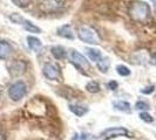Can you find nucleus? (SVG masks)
Listing matches in <instances>:
<instances>
[{
	"label": "nucleus",
	"mask_w": 156,
	"mask_h": 140,
	"mask_svg": "<svg viewBox=\"0 0 156 140\" xmlns=\"http://www.w3.org/2000/svg\"><path fill=\"white\" fill-rule=\"evenodd\" d=\"M128 14L136 22L144 23L148 20L150 15V7L147 2L140 1V0H135L132 1L129 8H128Z\"/></svg>",
	"instance_id": "1"
},
{
	"label": "nucleus",
	"mask_w": 156,
	"mask_h": 140,
	"mask_svg": "<svg viewBox=\"0 0 156 140\" xmlns=\"http://www.w3.org/2000/svg\"><path fill=\"white\" fill-rule=\"evenodd\" d=\"M69 61L72 64H74L80 71H82L85 75L89 74L92 67H90V63L87 61V58L81 55L79 52H76L75 49H72L69 53Z\"/></svg>",
	"instance_id": "2"
},
{
	"label": "nucleus",
	"mask_w": 156,
	"mask_h": 140,
	"mask_svg": "<svg viewBox=\"0 0 156 140\" xmlns=\"http://www.w3.org/2000/svg\"><path fill=\"white\" fill-rule=\"evenodd\" d=\"M79 39L89 45H99L100 43V38L98 33L94 31L92 27L82 26L79 28Z\"/></svg>",
	"instance_id": "3"
},
{
	"label": "nucleus",
	"mask_w": 156,
	"mask_h": 140,
	"mask_svg": "<svg viewBox=\"0 0 156 140\" xmlns=\"http://www.w3.org/2000/svg\"><path fill=\"white\" fill-rule=\"evenodd\" d=\"M27 93V86L23 81H16L8 88V97L14 102H19Z\"/></svg>",
	"instance_id": "4"
},
{
	"label": "nucleus",
	"mask_w": 156,
	"mask_h": 140,
	"mask_svg": "<svg viewBox=\"0 0 156 140\" xmlns=\"http://www.w3.org/2000/svg\"><path fill=\"white\" fill-rule=\"evenodd\" d=\"M129 134L128 130L125 127H110L105 130L103 132L100 134L99 139L100 140H110L117 138V137H127Z\"/></svg>",
	"instance_id": "5"
},
{
	"label": "nucleus",
	"mask_w": 156,
	"mask_h": 140,
	"mask_svg": "<svg viewBox=\"0 0 156 140\" xmlns=\"http://www.w3.org/2000/svg\"><path fill=\"white\" fill-rule=\"evenodd\" d=\"M9 19H11L13 22L21 25V26H23V28H25V29H26L27 32L35 33V34H39V33H41V29H40L38 26H35L34 23H32L30 20H26V19H23V16H20L19 14H16V13H13V14H11V15H9Z\"/></svg>",
	"instance_id": "6"
},
{
	"label": "nucleus",
	"mask_w": 156,
	"mask_h": 140,
	"mask_svg": "<svg viewBox=\"0 0 156 140\" xmlns=\"http://www.w3.org/2000/svg\"><path fill=\"white\" fill-rule=\"evenodd\" d=\"M42 72L45 75L47 79L54 81V79H60L61 77V71H60V67L56 63H46L44 65Z\"/></svg>",
	"instance_id": "7"
},
{
	"label": "nucleus",
	"mask_w": 156,
	"mask_h": 140,
	"mask_svg": "<svg viewBox=\"0 0 156 140\" xmlns=\"http://www.w3.org/2000/svg\"><path fill=\"white\" fill-rule=\"evenodd\" d=\"M65 4V0H42L40 7L44 12H54L61 8Z\"/></svg>",
	"instance_id": "8"
},
{
	"label": "nucleus",
	"mask_w": 156,
	"mask_h": 140,
	"mask_svg": "<svg viewBox=\"0 0 156 140\" xmlns=\"http://www.w3.org/2000/svg\"><path fill=\"white\" fill-rule=\"evenodd\" d=\"M58 35L68 40H73L75 38V35L73 33V28H72L70 25H63L61 27H59L58 28Z\"/></svg>",
	"instance_id": "9"
},
{
	"label": "nucleus",
	"mask_w": 156,
	"mask_h": 140,
	"mask_svg": "<svg viewBox=\"0 0 156 140\" xmlns=\"http://www.w3.org/2000/svg\"><path fill=\"white\" fill-rule=\"evenodd\" d=\"M12 46L7 41H0V60H6L12 54Z\"/></svg>",
	"instance_id": "10"
},
{
	"label": "nucleus",
	"mask_w": 156,
	"mask_h": 140,
	"mask_svg": "<svg viewBox=\"0 0 156 140\" xmlns=\"http://www.w3.org/2000/svg\"><path fill=\"white\" fill-rule=\"evenodd\" d=\"M25 63L23 61H16V62L12 63V65L9 67V72L13 75V76H18V75H21L23 71H25Z\"/></svg>",
	"instance_id": "11"
},
{
	"label": "nucleus",
	"mask_w": 156,
	"mask_h": 140,
	"mask_svg": "<svg viewBox=\"0 0 156 140\" xmlns=\"http://www.w3.org/2000/svg\"><path fill=\"white\" fill-rule=\"evenodd\" d=\"M69 110L78 117L85 116L88 112V108H87L86 105H82V104H70Z\"/></svg>",
	"instance_id": "12"
},
{
	"label": "nucleus",
	"mask_w": 156,
	"mask_h": 140,
	"mask_svg": "<svg viewBox=\"0 0 156 140\" xmlns=\"http://www.w3.org/2000/svg\"><path fill=\"white\" fill-rule=\"evenodd\" d=\"M27 43H28V47L35 53H38L41 49V47H42L41 41L38 38H35V36H27Z\"/></svg>",
	"instance_id": "13"
},
{
	"label": "nucleus",
	"mask_w": 156,
	"mask_h": 140,
	"mask_svg": "<svg viewBox=\"0 0 156 140\" xmlns=\"http://www.w3.org/2000/svg\"><path fill=\"white\" fill-rule=\"evenodd\" d=\"M86 54L88 55V57L93 61V62H99L102 58V54L99 49L95 48H86Z\"/></svg>",
	"instance_id": "14"
},
{
	"label": "nucleus",
	"mask_w": 156,
	"mask_h": 140,
	"mask_svg": "<svg viewBox=\"0 0 156 140\" xmlns=\"http://www.w3.org/2000/svg\"><path fill=\"white\" fill-rule=\"evenodd\" d=\"M51 52H52V55L54 56L56 60H62V58L66 57V50H65V48L61 46L52 47Z\"/></svg>",
	"instance_id": "15"
},
{
	"label": "nucleus",
	"mask_w": 156,
	"mask_h": 140,
	"mask_svg": "<svg viewBox=\"0 0 156 140\" xmlns=\"http://www.w3.org/2000/svg\"><path fill=\"white\" fill-rule=\"evenodd\" d=\"M113 106L115 110L122 112H130V104L126 101H116L113 103Z\"/></svg>",
	"instance_id": "16"
},
{
	"label": "nucleus",
	"mask_w": 156,
	"mask_h": 140,
	"mask_svg": "<svg viewBox=\"0 0 156 140\" xmlns=\"http://www.w3.org/2000/svg\"><path fill=\"white\" fill-rule=\"evenodd\" d=\"M98 68L101 70L102 72H107V70L109 68V60L107 57H102L98 62Z\"/></svg>",
	"instance_id": "17"
},
{
	"label": "nucleus",
	"mask_w": 156,
	"mask_h": 140,
	"mask_svg": "<svg viewBox=\"0 0 156 140\" xmlns=\"http://www.w3.org/2000/svg\"><path fill=\"white\" fill-rule=\"evenodd\" d=\"M86 89H87V91H89V92L96 93V92H99V91H100V85H99V83H98V82H95V81H90L89 83H87Z\"/></svg>",
	"instance_id": "18"
},
{
	"label": "nucleus",
	"mask_w": 156,
	"mask_h": 140,
	"mask_svg": "<svg viewBox=\"0 0 156 140\" xmlns=\"http://www.w3.org/2000/svg\"><path fill=\"white\" fill-rule=\"evenodd\" d=\"M116 72L120 75V76H129L130 75V69L128 68V67H126V65H122V64H120V65H117L116 67Z\"/></svg>",
	"instance_id": "19"
},
{
	"label": "nucleus",
	"mask_w": 156,
	"mask_h": 140,
	"mask_svg": "<svg viewBox=\"0 0 156 140\" xmlns=\"http://www.w3.org/2000/svg\"><path fill=\"white\" fill-rule=\"evenodd\" d=\"M32 1H33V0H12V2H13L16 6H18V7H20V8L28 7L32 4Z\"/></svg>",
	"instance_id": "20"
},
{
	"label": "nucleus",
	"mask_w": 156,
	"mask_h": 140,
	"mask_svg": "<svg viewBox=\"0 0 156 140\" xmlns=\"http://www.w3.org/2000/svg\"><path fill=\"white\" fill-rule=\"evenodd\" d=\"M92 137L89 134H85V133H81V134H75L70 140H90Z\"/></svg>",
	"instance_id": "21"
},
{
	"label": "nucleus",
	"mask_w": 156,
	"mask_h": 140,
	"mask_svg": "<svg viewBox=\"0 0 156 140\" xmlns=\"http://www.w3.org/2000/svg\"><path fill=\"white\" fill-rule=\"evenodd\" d=\"M140 118L143 120V122H146V123H153V117L150 116L149 113H147V112H142V113H140Z\"/></svg>",
	"instance_id": "22"
},
{
	"label": "nucleus",
	"mask_w": 156,
	"mask_h": 140,
	"mask_svg": "<svg viewBox=\"0 0 156 140\" xmlns=\"http://www.w3.org/2000/svg\"><path fill=\"white\" fill-rule=\"evenodd\" d=\"M135 108H136V110H147V109H149V105H148V103L140 101L135 104Z\"/></svg>",
	"instance_id": "23"
},
{
	"label": "nucleus",
	"mask_w": 156,
	"mask_h": 140,
	"mask_svg": "<svg viewBox=\"0 0 156 140\" xmlns=\"http://www.w3.org/2000/svg\"><path fill=\"white\" fill-rule=\"evenodd\" d=\"M107 86H108V89H110V90H115V89H117V83L115 81H112V82H109L107 84Z\"/></svg>",
	"instance_id": "24"
},
{
	"label": "nucleus",
	"mask_w": 156,
	"mask_h": 140,
	"mask_svg": "<svg viewBox=\"0 0 156 140\" xmlns=\"http://www.w3.org/2000/svg\"><path fill=\"white\" fill-rule=\"evenodd\" d=\"M154 91V86H148V88H144V89H142L141 90V92L142 93H151Z\"/></svg>",
	"instance_id": "25"
},
{
	"label": "nucleus",
	"mask_w": 156,
	"mask_h": 140,
	"mask_svg": "<svg viewBox=\"0 0 156 140\" xmlns=\"http://www.w3.org/2000/svg\"><path fill=\"white\" fill-rule=\"evenodd\" d=\"M0 140H6V134H5L1 126H0Z\"/></svg>",
	"instance_id": "26"
},
{
	"label": "nucleus",
	"mask_w": 156,
	"mask_h": 140,
	"mask_svg": "<svg viewBox=\"0 0 156 140\" xmlns=\"http://www.w3.org/2000/svg\"><path fill=\"white\" fill-rule=\"evenodd\" d=\"M150 63H151L153 65H156V53L151 56V58H150Z\"/></svg>",
	"instance_id": "27"
},
{
	"label": "nucleus",
	"mask_w": 156,
	"mask_h": 140,
	"mask_svg": "<svg viewBox=\"0 0 156 140\" xmlns=\"http://www.w3.org/2000/svg\"><path fill=\"white\" fill-rule=\"evenodd\" d=\"M151 1H153V2H154V4L156 5V0H151Z\"/></svg>",
	"instance_id": "28"
},
{
	"label": "nucleus",
	"mask_w": 156,
	"mask_h": 140,
	"mask_svg": "<svg viewBox=\"0 0 156 140\" xmlns=\"http://www.w3.org/2000/svg\"><path fill=\"white\" fill-rule=\"evenodd\" d=\"M0 96H1V92H0Z\"/></svg>",
	"instance_id": "29"
}]
</instances>
